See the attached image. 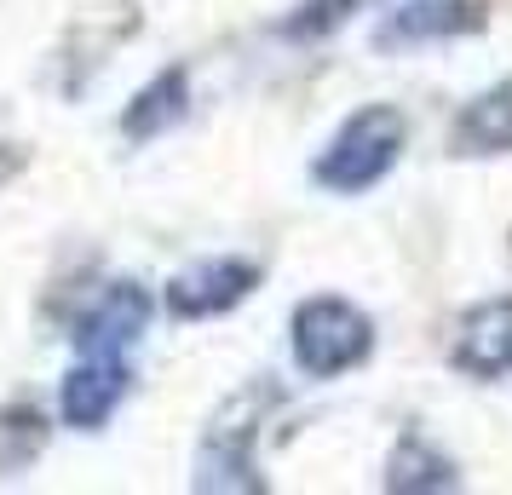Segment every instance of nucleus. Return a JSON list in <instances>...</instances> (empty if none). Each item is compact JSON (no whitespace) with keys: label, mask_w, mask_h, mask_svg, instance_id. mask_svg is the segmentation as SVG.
Masks as SVG:
<instances>
[{"label":"nucleus","mask_w":512,"mask_h":495,"mask_svg":"<svg viewBox=\"0 0 512 495\" xmlns=\"http://www.w3.org/2000/svg\"><path fill=\"white\" fill-rule=\"evenodd\" d=\"M409 139V121L392 104H369L340 127V139L323 150V162L311 167V179L323 190H369L374 179H386L397 162V150Z\"/></svg>","instance_id":"obj_1"},{"label":"nucleus","mask_w":512,"mask_h":495,"mask_svg":"<svg viewBox=\"0 0 512 495\" xmlns=\"http://www.w3.org/2000/svg\"><path fill=\"white\" fill-rule=\"evenodd\" d=\"M271 403H277V386H242L219 409V421L208 426V438L196 449V490H259L254 438Z\"/></svg>","instance_id":"obj_2"},{"label":"nucleus","mask_w":512,"mask_h":495,"mask_svg":"<svg viewBox=\"0 0 512 495\" xmlns=\"http://www.w3.org/2000/svg\"><path fill=\"white\" fill-rule=\"evenodd\" d=\"M369 346H374L369 317L357 306H346V300H334V294L305 300L294 311V357H300L305 375H317V380L346 375V369H357L369 357Z\"/></svg>","instance_id":"obj_3"},{"label":"nucleus","mask_w":512,"mask_h":495,"mask_svg":"<svg viewBox=\"0 0 512 495\" xmlns=\"http://www.w3.org/2000/svg\"><path fill=\"white\" fill-rule=\"evenodd\" d=\"M144 323H150V300H144V288L110 283L93 306L81 311V323H75V346H81V352L121 357L144 334Z\"/></svg>","instance_id":"obj_4"},{"label":"nucleus","mask_w":512,"mask_h":495,"mask_svg":"<svg viewBox=\"0 0 512 495\" xmlns=\"http://www.w3.org/2000/svg\"><path fill=\"white\" fill-rule=\"evenodd\" d=\"M449 357H455L461 375H478V380L507 375L512 369V300H489V306L472 311L461 323V334H455Z\"/></svg>","instance_id":"obj_5"},{"label":"nucleus","mask_w":512,"mask_h":495,"mask_svg":"<svg viewBox=\"0 0 512 495\" xmlns=\"http://www.w3.org/2000/svg\"><path fill=\"white\" fill-rule=\"evenodd\" d=\"M127 398V363L104 352H81V363L64 380V421L70 426H104Z\"/></svg>","instance_id":"obj_6"},{"label":"nucleus","mask_w":512,"mask_h":495,"mask_svg":"<svg viewBox=\"0 0 512 495\" xmlns=\"http://www.w3.org/2000/svg\"><path fill=\"white\" fill-rule=\"evenodd\" d=\"M248 288H254V265L208 260V265H196V271H185V277H173L167 306H173V317H213V311L236 306Z\"/></svg>","instance_id":"obj_7"},{"label":"nucleus","mask_w":512,"mask_h":495,"mask_svg":"<svg viewBox=\"0 0 512 495\" xmlns=\"http://www.w3.org/2000/svg\"><path fill=\"white\" fill-rule=\"evenodd\" d=\"M455 139L466 150H512V81L478 93L455 121Z\"/></svg>","instance_id":"obj_8"},{"label":"nucleus","mask_w":512,"mask_h":495,"mask_svg":"<svg viewBox=\"0 0 512 495\" xmlns=\"http://www.w3.org/2000/svg\"><path fill=\"white\" fill-rule=\"evenodd\" d=\"M461 0H397L380 24V47H403V41H432L455 29Z\"/></svg>","instance_id":"obj_9"},{"label":"nucleus","mask_w":512,"mask_h":495,"mask_svg":"<svg viewBox=\"0 0 512 495\" xmlns=\"http://www.w3.org/2000/svg\"><path fill=\"white\" fill-rule=\"evenodd\" d=\"M179 110H185V75L162 70L139 98H133V110H127L121 127H127V139H156L167 121H179Z\"/></svg>","instance_id":"obj_10"},{"label":"nucleus","mask_w":512,"mask_h":495,"mask_svg":"<svg viewBox=\"0 0 512 495\" xmlns=\"http://www.w3.org/2000/svg\"><path fill=\"white\" fill-rule=\"evenodd\" d=\"M386 484H392V490H455L461 478H455V461H443L432 444L409 438V444H397L392 478H386Z\"/></svg>","instance_id":"obj_11"},{"label":"nucleus","mask_w":512,"mask_h":495,"mask_svg":"<svg viewBox=\"0 0 512 495\" xmlns=\"http://www.w3.org/2000/svg\"><path fill=\"white\" fill-rule=\"evenodd\" d=\"M351 0H311L305 6V18H294V35H311V29H334L340 18H346Z\"/></svg>","instance_id":"obj_12"}]
</instances>
